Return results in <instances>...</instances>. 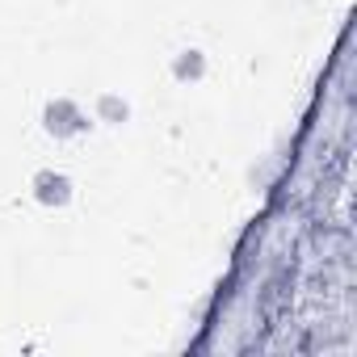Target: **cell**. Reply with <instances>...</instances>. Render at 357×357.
Returning a JSON list of instances; mask_svg holds the SVG:
<instances>
[{"label":"cell","instance_id":"7a4b0ae2","mask_svg":"<svg viewBox=\"0 0 357 357\" xmlns=\"http://www.w3.org/2000/svg\"><path fill=\"white\" fill-rule=\"evenodd\" d=\"M34 194L47 206H63L72 198V181H68V176H59V172H38L34 176Z\"/></svg>","mask_w":357,"mask_h":357},{"label":"cell","instance_id":"6da1fadb","mask_svg":"<svg viewBox=\"0 0 357 357\" xmlns=\"http://www.w3.org/2000/svg\"><path fill=\"white\" fill-rule=\"evenodd\" d=\"M89 122H84V114L72 105V101H51L47 105V130L51 135H76V130H84Z\"/></svg>","mask_w":357,"mask_h":357},{"label":"cell","instance_id":"3957f363","mask_svg":"<svg viewBox=\"0 0 357 357\" xmlns=\"http://www.w3.org/2000/svg\"><path fill=\"white\" fill-rule=\"evenodd\" d=\"M176 76H181V80H198L202 76V55L198 51H185L181 59H176Z\"/></svg>","mask_w":357,"mask_h":357},{"label":"cell","instance_id":"277c9868","mask_svg":"<svg viewBox=\"0 0 357 357\" xmlns=\"http://www.w3.org/2000/svg\"><path fill=\"white\" fill-rule=\"evenodd\" d=\"M101 114H105L109 122H122V118H126V105H122L118 97H101Z\"/></svg>","mask_w":357,"mask_h":357}]
</instances>
